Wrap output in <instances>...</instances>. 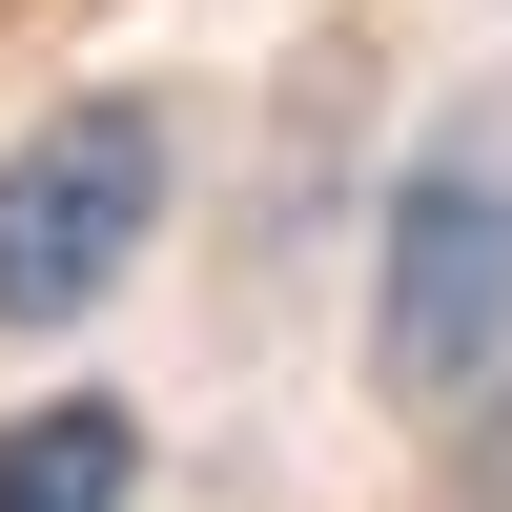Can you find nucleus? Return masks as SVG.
<instances>
[{
  "label": "nucleus",
  "mask_w": 512,
  "mask_h": 512,
  "mask_svg": "<svg viewBox=\"0 0 512 512\" xmlns=\"http://www.w3.org/2000/svg\"><path fill=\"white\" fill-rule=\"evenodd\" d=\"M369 369L390 410H492L512 390V164L492 144H431L369 226Z\"/></svg>",
  "instance_id": "nucleus-1"
},
{
  "label": "nucleus",
  "mask_w": 512,
  "mask_h": 512,
  "mask_svg": "<svg viewBox=\"0 0 512 512\" xmlns=\"http://www.w3.org/2000/svg\"><path fill=\"white\" fill-rule=\"evenodd\" d=\"M123 492H144V431H123L103 390L0 410V512H123Z\"/></svg>",
  "instance_id": "nucleus-3"
},
{
  "label": "nucleus",
  "mask_w": 512,
  "mask_h": 512,
  "mask_svg": "<svg viewBox=\"0 0 512 512\" xmlns=\"http://www.w3.org/2000/svg\"><path fill=\"white\" fill-rule=\"evenodd\" d=\"M164 226V103H123V82H82V103H41L21 144H0V328H82L123 267H144Z\"/></svg>",
  "instance_id": "nucleus-2"
}]
</instances>
